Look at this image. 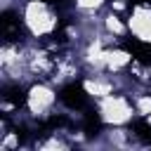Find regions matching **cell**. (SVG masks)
<instances>
[{
	"instance_id": "6da1fadb",
	"label": "cell",
	"mask_w": 151,
	"mask_h": 151,
	"mask_svg": "<svg viewBox=\"0 0 151 151\" xmlns=\"http://www.w3.org/2000/svg\"><path fill=\"white\" fill-rule=\"evenodd\" d=\"M59 99L68 106V109H85V104H87V94H85V90H83V85L80 83H71V85H66L64 90H61V94H59Z\"/></svg>"
},
{
	"instance_id": "7a4b0ae2",
	"label": "cell",
	"mask_w": 151,
	"mask_h": 151,
	"mask_svg": "<svg viewBox=\"0 0 151 151\" xmlns=\"http://www.w3.org/2000/svg\"><path fill=\"white\" fill-rule=\"evenodd\" d=\"M21 35H24V28H21L19 17L12 12H5L2 14V38L7 42H17V40H21Z\"/></svg>"
},
{
	"instance_id": "3957f363",
	"label": "cell",
	"mask_w": 151,
	"mask_h": 151,
	"mask_svg": "<svg viewBox=\"0 0 151 151\" xmlns=\"http://www.w3.org/2000/svg\"><path fill=\"white\" fill-rule=\"evenodd\" d=\"M125 47L130 50V54L134 57L137 64H142V66H151V45L139 42V40H132V42H127Z\"/></svg>"
},
{
	"instance_id": "277c9868",
	"label": "cell",
	"mask_w": 151,
	"mask_h": 151,
	"mask_svg": "<svg viewBox=\"0 0 151 151\" xmlns=\"http://www.w3.org/2000/svg\"><path fill=\"white\" fill-rule=\"evenodd\" d=\"M2 99H5L7 104H12V106H21V104L26 101V94H24L21 87H7L5 94H2Z\"/></svg>"
},
{
	"instance_id": "5b68a950",
	"label": "cell",
	"mask_w": 151,
	"mask_h": 151,
	"mask_svg": "<svg viewBox=\"0 0 151 151\" xmlns=\"http://www.w3.org/2000/svg\"><path fill=\"white\" fill-rule=\"evenodd\" d=\"M83 127H85V132H87V134H97V132L101 130V120H99V116H97V113H87V116H85Z\"/></svg>"
},
{
	"instance_id": "8992f818",
	"label": "cell",
	"mask_w": 151,
	"mask_h": 151,
	"mask_svg": "<svg viewBox=\"0 0 151 151\" xmlns=\"http://www.w3.org/2000/svg\"><path fill=\"white\" fill-rule=\"evenodd\" d=\"M132 130H134V134H137L139 139H144V142H149V144H151V125H149V123L139 120V123H134V125H132Z\"/></svg>"
},
{
	"instance_id": "52a82bcc",
	"label": "cell",
	"mask_w": 151,
	"mask_h": 151,
	"mask_svg": "<svg viewBox=\"0 0 151 151\" xmlns=\"http://www.w3.org/2000/svg\"><path fill=\"white\" fill-rule=\"evenodd\" d=\"M42 2H47V5H52V7H64L68 0H42Z\"/></svg>"
}]
</instances>
